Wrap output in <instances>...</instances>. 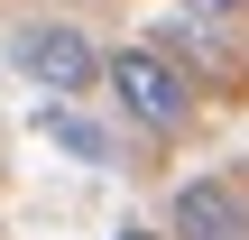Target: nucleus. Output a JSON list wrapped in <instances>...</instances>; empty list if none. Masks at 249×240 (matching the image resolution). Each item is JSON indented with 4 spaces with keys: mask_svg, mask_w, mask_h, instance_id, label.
Returning a JSON list of instances; mask_svg holds the SVG:
<instances>
[{
    "mask_svg": "<svg viewBox=\"0 0 249 240\" xmlns=\"http://www.w3.org/2000/svg\"><path fill=\"white\" fill-rule=\"evenodd\" d=\"M166 240H249V194L222 185V176L176 185V203H166Z\"/></svg>",
    "mask_w": 249,
    "mask_h": 240,
    "instance_id": "obj_3",
    "label": "nucleus"
},
{
    "mask_svg": "<svg viewBox=\"0 0 249 240\" xmlns=\"http://www.w3.org/2000/svg\"><path fill=\"white\" fill-rule=\"evenodd\" d=\"M111 240H157V231H111Z\"/></svg>",
    "mask_w": 249,
    "mask_h": 240,
    "instance_id": "obj_6",
    "label": "nucleus"
},
{
    "mask_svg": "<svg viewBox=\"0 0 249 240\" xmlns=\"http://www.w3.org/2000/svg\"><path fill=\"white\" fill-rule=\"evenodd\" d=\"M37 129H46L55 148H74L83 166H111V139H102V129H92L83 111H65V102H46V111H37Z\"/></svg>",
    "mask_w": 249,
    "mask_h": 240,
    "instance_id": "obj_4",
    "label": "nucleus"
},
{
    "mask_svg": "<svg viewBox=\"0 0 249 240\" xmlns=\"http://www.w3.org/2000/svg\"><path fill=\"white\" fill-rule=\"evenodd\" d=\"M9 65L37 83V92H92V74H102V46L74 28V18H37V28H18L9 37Z\"/></svg>",
    "mask_w": 249,
    "mask_h": 240,
    "instance_id": "obj_2",
    "label": "nucleus"
},
{
    "mask_svg": "<svg viewBox=\"0 0 249 240\" xmlns=\"http://www.w3.org/2000/svg\"><path fill=\"white\" fill-rule=\"evenodd\" d=\"M231 9H249V0H185V18H231Z\"/></svg>",
    "mask_w": 249,
    "mask_h": 240,
    "instance_id": "obj_5",
    "label": "nucleus"
},
{
    "mask_svg": "<svg viewBox=\"0 0 249 240\" xmlns=\"http://www.w3.org/2000/svg\"><path fill=\"white\" fill-rule=\"evenodd\" d=\"M102 83H111V102H120V120H139L148 139H176V129H194V74L157 46V37H139V46H111L102 55Z\"/></svg>",
    "mask_w": 249,
    "mask_h": 240,
    "instance_id": "obj_1",
    "label": "nucleus"
}]
</instances>
